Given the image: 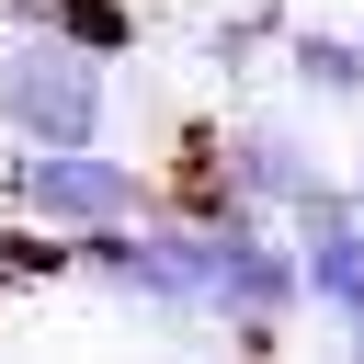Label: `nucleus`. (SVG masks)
Masks as SVG:
<instances>
[{
  "instance_id": "obj_1",
  "label": "nucleus",
  "mask_w": 364,
  "mask_h": 364,
  "mask_svg": "<svg viewBox=\"0 0 364 364\" xmlns=\"http://www.w3.org/2000/svg\"><path fill=\"white\" fill-rule=\"evenodd\" d=\"M0 125H11L23 148L102 136V125H114V57L68 46L46 11H11V34H0Z\"/></svg>"
},
{
  "instance_id": "obj_2",
  "label": "nucleus",
  "mask_w": 364,
  "mask_h": 364,
  "mask_svg": "<svg viewBox=\"0 0 364 364\" xmlns=\"http://www.w3.org/2000/svg\"><path fill=\"white\" fill-rule=\"evenodd\" d=\"M0 205L46 216L57 239H91V228L148 216V205H159V182H148V159H125V148H102V136H68V148H11Z\"/></svg>"
},
{
  "instance_id": "obj_3",
  "label": "nucleus",
  "mask_w": 364,
  "mask_h": 364,
  "mask_svg": "<svg viewBox=\"0 0 364 364\" xmlns=\"http://www.w3.org/2000/svg\"><path fill=\"white\" fill-rule=\"evenodd\" d=\"M296 307H307V250L273 239L262 216H228V228H216V296H205V318H228V330L262 353Z\"/></svg>"
},
{
  "instance_id": "obj_4",
  "label": "nucleus",
  "mask_w": 364,
  "mask_h": 364,
  "mask_svg": "<svg viewBox=\"0 0 364 364\" xmlns=\"http://www.w3.org/2000/svg\"><path fill=\"white\" fill-rule=\"evenodd\" d=\"M216 159H228V182H239L250 216H296V205L330 182V159H318V136H307L296 114H228V125H216Z\"/></svg>"
},
{
  "instance_id": "obj_5",
  "label": "nucleus",
  "mask_w": 364,
  "mask_h": 364,
  "mask_svg": "<svg viewBox=\"0 0 364 364\" xmlns=\"http://www.w3.org/2000/svg\"><path fill=\"white\" fill-rule=\"evenodd\" d=\"M296 250H307V307L318 318H364V205L341 193V182H318L307 205H296Z\"/></svg>"
},
{
  "instance_id": "obj_6",
  "label": "nucleus",
  "mask_w": 364,
  "mask_h": 364,
  "mask_svg": "<svg viewBox=\"0 0 364 364\" xmlns=\"http://www.w3.org/2000/svg\"><path fill=\"white\" fill-rule=\"evenodd\" d=\"M284 80H296V102H364V34L296 23L284 34Z\"/></svg>"
},
{
  "instance_id": "obj_7",
  "label": "nucleus",
  "mask_w": 364,
  "mask_h": 364,
  "mask_svg": "<svg viewBox=\"0 0 364 364\" xmlns=\"http://www.w3.org/2000/svg\"><path fill=\"white\" fill-rule=\"evenodd\" d=\"M273 34H284L273 0H262V11H216V23H205V80H250V57H262Z\"/></svg>"
},
{
  "instance_id": "obj_8",
  "label": "nucleus",
  "mask_w": 364,
  "mask_h": 364,
  "mask_svg": "<svg viewBox=\"0 0 364 364\" xmlns=\"http://www.w3.org/2000/svg\"><path fill=\"white\" fill-rule=\"evenodd\" d=\"M46 23L68 46H91V57H125L136 46V0H46Z\"/></svg>"
},
{
  "instance_id": "obj_9",
  "label": "nucleus",
  "mask_w": 364,
  "mask_h": 364,
  "mask_svg": "<svg viewBox=\"0 0 364 364\" xmlns=\"http://www.w3.org/2000/svg\"><path fill=\"white\" fill-rule=\"evenodd\" d=\"M341 193H353V205H364V159H353V182H341Z\"/></svg>"
},
{
  "instance_id": "obj_10",
  "label": "nucleus",
  "mask_w": 364,
  "mask_h": 364,
  "mask_svg": "<svg viewBox=\"0 0 364 364\" xmlns=\"http://www.w3.org/2000/svg\"><path fill=\"white\" fill-rule=\"evenodd\" d=\"M0 11H46V0H0Z\"/></svg>"
}]
</instances>
